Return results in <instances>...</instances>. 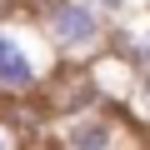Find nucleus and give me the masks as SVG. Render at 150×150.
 <instances>
[{
	"mask_svg": "<svg viewBox=\"0 0 150 150\" xmlns=\"http://www.w3.org/2000/svg\"><path fill=\"white\" fill-rule=\"evenodd\" d=\"M30 5H35V10H50V5H60V0H30Z\"/></svg>",
	"mask_w": 150,
	"mask_h": 150,
	"instance_id": "nucleus-6",
	"label": "nucleus"
},
{
	"mask_svg": "<svg viewBox=\"0 0 150 150\" xmlns=\"http://www.w3.org/2000/svg\"><path fill=\"white\" fill-rule=\"evenodd\" d=\"M140 105L150 110V70H140Z\"/></svg>",
	"mask_w": 150,
	"mask_h": 150,
	"instance_id": "nucleus-5",
	"label": "nucleus"
},
{
	"mask_svg": "<svg viewBox=\"0 0 150 150\" xmlns=\"http://www.w3.org/2000/svg\"><path fill=\"white\" fill-rule=\"evenodd\" d=\"M60 150H120V125L105 110H75L60 125Z\"/></svg>",
	"mask_w": 150,
	"mask_h": 150,
	"instance_id": "nucleus-3",
	"label": "nucleus"
},
{
	"mask_svg": "<svg viewBox=\"0 0 150 150\" xmlns=\"http://www.w3.org/2000/svg\"><path fill=\"white\" fill-rule=\"evenodd\" d=\"M40 30L50 35V45H55L60 55H90V50H100L105 35H110L105 15L90 5V0H60V5L40 10Z\"/></svg>",
	"mask_w": 150,
	"mask_h": 150,
	"instance_id": "nucleus-2",
	"label": "nucleus"
},
{
	"mask_svg": "<svg viewBox=\"0 0 150 150\" xmlns=\"http://www.w3.org/2000/svg\"><path fill=\"white\" fill-rule=\"evenodd\" d=\"M0 150H20V135H15V125H5V120H0Z\"/></svg>",
	"mask_w": 150,
	"mask_h": 150,
	"instance_id": "nucleus-4",
	"label": "nucleus"
},
{
	"mask_svg": "<svg viewBox=\"0 0 150 150\" xmlns=\"http://www.w3.org/2000/svg\"><path fill=\"white\" fill-rule=\"evenodd\" d=\"M55 75V45L45 30H25L20 20L0 15V90L5 95H30L45 90Z\"/></svg>",
	"mask_w": 150,
	"mask_h": 150,
	"instance_id": "nucleus-1",
	"label": "nucleus"
}]
</instances>
